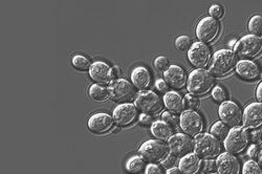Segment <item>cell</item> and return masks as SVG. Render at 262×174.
Here are the masks:
<instances>
[{
    "instance_id": "1",
    "label": "cell",
    "mask_w": 262,
    "mask_h": 174,
    "mask_svg": "<svg viewBox=\"0 0 262 174\" xmlns=\"http://www.w3.org/2000/svg\"><path fill=\"white\" fill-rule=\"evenodd\" d=\"M215 85V80L210 71L198 69L191 72L187 81V90L189 94L201 97L210 93Z\"/></svg>"
},
{
    "instance_id": "2",
    "label": "cell",
    "mask_w": 262,
    "mask_h": 174,
    "mask_svg": "<svg viewBox=\"0 0 262 174\" xmlns=\"http://www.w3.org/2000/svg\"><path fill=\"white\" fill-rule=\"evenodd\" d=\"M237 55L232 50L217 51L212 58L210 73L216 77L229 75L237 67Z\"/></svg>"
},
{
    "instance_id": "3",
    "label": "cell",
    "mask_w": 262,
    "mask_h": 174,
    "mask_svg": "<svg viewBox=\"0 0 262 174\" xmlns=\"http://www.w3.org/2000/svg\"><path fill=\"white\" fill-rule=\"evenodd\" d=\"M222 143L211 134H202L195 138L194 154L202 160H214L222 155Z\"/></svg>"
},
{
    "instance_id": "4",
    "label": "cell",
    "mask_w": 262,
    "mask_h": 174,
    "mask_svg": "<svg viewBox=\"0 0 262 174\" xmlns=\"http://www.w3.org/2000/svg\"><path fill=\"white\" fill-rule=\"evenodd\" d=\"M169 152L168 145L160 140H148L139 149L140 157L149 164L163 163L169 156Z\"/></svg>"
},
{
    "instance_id": "5",
    "label": "cell",
    "mask_w": 262,
    "mask_h": 174,
    "mask_svg": "<svg viewBox=\"0 0 262 174\" xmlns=\"http://www.w3.org/2000/svg\"><path fill=\"white\" fill-rule=\"evenodd\" d=\"M235 54L244 60L253 59L262 53V38L255 35H246L238 40L234 48Z\"/></svg>"
},
{
    "instance_id": "6",
    "label": "cell",
    "mask_w": 262,
    "mask_h": 174,
    "mask_svg": "<svg viewBox=\"0 0 262 174\" xmlns=\"http://www.w3.org/2000/svg\"><path fill=\"white\" fill-rule=\"evenodd\" d=\"M108 93L114 101L119 103H129L136 100V90L133 83L126 79H116L108 85Z\"/></svg>"
},
{
    "instance_id": "7",
    "label": "cell",
    "mask_w": 262,
    "mask_h": 174,
    "mask_svg": "<svg viewBox=\"0 0 262 174\" xmlns=\"http://www.w3.org/2000/svg\"><path fill=\"white\" fill-rule=\"evenodd\" d=\"M135 105L145 115H156L162 111L163 101L155 92L142 91L137 95Z\"/></svg>"
},
{
    "instance_id": "8",
    "label": "cell",
    "mask_w": 262,
    "mask_h": 174,
    "mask_svg": "<svg viewBox=\"0 0 262 174\" xmlns=\"http://www.w3.org/2000/svg\"><path fill=\"white\" fill-rule=\"evenodd\" d=\"M249 142L248 130L244 127H234L229 132V135L224 143L227 152L232 155H237L247 148Z\"/></svg>"
},
{
    "instance_id": "9",
    "label": "cell",
    "mask_w": 262,
    "mask_h": 174,
    "mask_svg": "<svg viewBox=\"0 0 262 174\" xmlns=\"http://www.w3.org/2000/svg\"><path fill=\"white\" fill-rule=\"evenodd\" d=\"M180 125L185 135L196 138L204 132V120L196 112L185 111L180 117Z\"/></svg>"
},
{
    "instance_id": "10",
    "label": "cell",
    "mask_w": 262,
    "mask_h": 174,
    "mask_svg": "<svg viewBox=\"0 0 262 174\" xmlns=\"http://www.w3.org/2000/svg\"><path fill=\"white\" fill-rule=\"evenodd\" d=\"M170 154L177 158H183L194 151L195 142L185 134H177L168 140Z\"/></svg>"
},
{
    "instance_id": "11",
    "label": "cell",
    "mask_w": 262,
    "mask_h": 174,
    "mask_svg": "<svg viewBox=\"0 0 262 174\" xmlns=\"http://www.w3.org/2000/svg\"><path fill=\"white\" fill-rule=\"evenodd\" d=\"M221 121L229 127H238V125L243 122L244 114L239 105L233 101H226L221 104L218 110Z\"/></svg>"
},
{
    "instance_id": "12",
    "label": "cell",
    "mask_w": 262,
    "mask_h": 174,
    "mask_svg": "<svg viewBox=\"0 0 262 174\" xmlns=\"http://www.w3.org/2000/svg\"><path fill=\"white\" fill-rule=\"evenodd\" d=\"M221 31V25L218 21L211 16L201 19L196 27V36L199 40L204 43H210L214 41Z\"/></svg>"
},
{
    "instance_id": "13",
    "label": "cell",
    "mask_w": 262,
    "mask_h": 174,
    "mask_svg": "<svg viewBox=\"0 0 262 174\" xmlns=\"http://www.w3.org/2000/svg\"><path fill=\"white\" fill-rule=\"evenodd\" d=\"M188 59L193 67L205 69L211 60V51L204 42H194L188 51Z\"/></svg>"
},
{
    "instance_id": "14",
    "label": "cell",
    "mask_w": 262,
    "mask_h": 174,
    "mask_svg": "<svg viewBox=\"0 0 262 174\" xmlns=\"http://www.w3.org/2000/svg\"><path fill=\"white\" fill-rule=\"evenodd\" d=\"M90 76L95 82H97V84L100 85H109L115 80L113 68L109 67L104 61H96L92 63Z\"/></svg>"
},
{
    "instance_id": "15",
    "label": "cell",
    "mask_w": 262,
    "mask_h": 174,
    "mask_svg": "<svg viewBox=\"0 0 262 174\" xmlns=\"http://www.w3.org/2000/svg\"><path fill=\"white\" fill-rule=\"evenodd\" d=\"M138 117V108L135 104L131 103H123L116 107L114 111V121L115 123L122 127V126H128L131 123H134L135 120Z\"/></svg>"
},
{
    "instance_id": "16",
    "label": "cell",
    "mask_w": 262,
    "mask_h": 174,
    "mask_svg": "<svg viewBox=\"0 0 262 174\" xmlns=\"http://www.w3.org/2000/svg\"><path fill=\"white\" fill-rule=\"evenodd\" d=\"M243 123L246 129H257L262 125V103L254 102L246 107Z\"/></svg>"
},
{
    "instance_id": "17",
    "label": "cell",
    "mask_w": 262,
    "mask_h": 174,
    "mask_svg": "<svg viewBox=\"0 0 262 174\" xmlns=\"http://www.w3.org/2000/svg\"><path fill=\"white\" fill-rule=\"evenodd\" d=\"M114 122L115 121L112 116L105 113H98L90 118L87 126L92 133L96 135H103L114 127Z\"/></svg>"
},
{
    "instance_id": "18",
    "label": "cell",
    "mask_w": 262,
    "mask_h": 174,
    "mask_svg": "<svg viewBox=\"0 0 262 174\" xmlns=\"http://www.w3.org/2000/svg\"><path fill=\"white\" fill-rule=\"evenodd\" d=\"M164 80L172 89L181 90L187 84V75L182 67L173 64L164 73Z\"/></svg>"
},
{
    "instance_id": "19",
    "label": "cell",
    "mask_w": 262,
    "mask_h": 174,
    "mask_svg": "<svg viewBox=\"0 0 262 174\" xmlns=\"http://www.w3.org/2000/svg\"><path fill=\"white\" fill-rule=\"evenodd\" d=\"M216 168L218 174H239L240 163L234 155L225 152L217 158Z\"/></svg>"
},
{
    "instance_id": "20",
    "label": "cell",
    "mask_w": 262,
    "mask_h": 174,
    "mask_svg": "<svg viewBox=\"0 0 262 174\" xmlns=\"http://www.w3.org/2000/svg\"><path fill=\"white\" fill-rule=\"evenodd\" d=\"M236 72L240 78L246 81H254L260 76L259 67L251 60L239 61L237 63Z\"/></svg>"
},
{
    "instance_id": "21",
    "label": "cell",
    "mask_w": 262,
    "mask_h": 174,
    "mask_svg": "<svg viewBox=\"0 0 262 174\" xmlns=\"http://www.w3.org/2000/svg\"><path fill=\"white\" fill-rule=\"evenodd\" d=\"M163 101L168 112L173 114H183L186 108L185 99L177 92L166 93Z\"/></svg>"
},
{
    "instance_id": "22",
    "label": "cell",
    "mask_w": 262,
    "mask_h": 174,
    "mask_svg": "<svg viewBox=\"0 0 262 174\" xmlns=\"http://www.w3.org/2000/svg\"><path fill=\"white\" fill-rule=\"evenodd\" d=\"M203 165L202 159L195 154H190L183 157L179 163V168L183 174H196L199 173Z\"/></svg>"
},
{
    "instance_id": "23",
    "label": "cell",
    "mask_w": 262,
    "mask_h": 174,
    "mask_svg": "<svg viewBox=\"0 0 262 174\" xmlns=\"http://www.w3.org/2000/svg\"><path fill=\"white\" fill-rule=\"evenodd\" d=\"M131 82L136 89L145 91L151 83V75L147 68L137 67L131 73Z\"/></svg>"
},
{
    "instance_id": "24",
    "label": "cell",
    "mask_w": 262,
    "mask_h": 174,
    "mask_svg": "<svg viewBox=\"0 0 262 174\" xmlns=\"http://www.w3.org/2000/svg\"><path fill=\"white\" fill-rule=\"evenodd\" d=\"M151 134L160 141H168L173 136V129L164 121H156L151 125Z\"/></svg>"
},
{
    "instance_id": "25",
    "label": "cell",
    "mask_w": 262,
    "mask_h": 174,
    "mask_svg": "<svg viewBox=\"0 0 262 174\" xmlns=\"http://www.w3.org/2000/svg\"><path fill=\"white\" fill-rule=\"evenodd\" d=\"M89 94H90L91 99H93L96 102H104L109 97L108 89H106L104 85H100L97 83L91 85L90 90H89Z\"/></svg>"
},
{
    "instance_id": "26",
    "label": "cell",
    "mask_w": 262,
    "mask_h": 174,
    "mask_svg": "<svg viewBox=\"0 0 262 174\" xmlns=\"http://www.w3.org/2000/svg\"><path fill=\"white\" fill-rule=\"evenodd\" d=\"M145 168V161L140 156L131 157L126 163V170L130 174H140Z\"/></svg>"
},
{
    "instance_id": "27",
    "label": "cell",
    "mask_w": 262,
    "mask_h": 174,
    "mask_svg": "<svg viewBox=\"0 0 262 174\" xmlns=\"http://www.w3.org/2000/svg\"><path fill=\"white\" fill-rule=\"evenodd\" d=\"M229 126H227L225 123H223L222 121H217L215 122L212 127L210 128V134L216 138L217 140L220 141H225L226 138L229 135Z\"/></svg>"
},
{
    "instance_id": "28",
    "label": "cell",
    "mask_w": 262,
    "mask_h": 174,
    "mask_svg": "<svg viewBox=\"0 0 262 174\" xmlns=\"http://www.w3.org/2000/svg\"><path fill=\"white\" fill-rule=\"evenodd\" d=\"M250 33L255 36H262V15H254L249 20L248 25Z\"/></svg>"
},
{
    "instance_id": "29",
    "label": "cell",
    "mask_w": 262,
    "mask_h": 174,
    "mask_svg": "<svg viewBox=\"0 0 262 174\" xmlns=\"http://www.w3.org/2000/svg\"><path fill=\"white\" fill-rule=\"evenodd\" d=\"M73 65L74 67L79 70V71H82V72H85V71H90L92 64H91V61L90 59L83 56V55H76L73 57Z\"/></svg>"
},
{
    "instance_id": "30",
    "label": "cell",
    "mask_w": 262,
    "mask_h": 174,
    "mask_svg": "<svg viewBox=\"0 0 262 174\" xmlns=\"http://www.w3.org/2000/svg\"><path fill=\"white\" fill-rule=\"evenodd\" d=\"M174 45H176V48L179 50V51H182V52H185V51H189L190 48L192 47V41H191V38L189 36H186V35H183V36H180L176 39V41H174Z\"/></svg>"
},
{
    "instance_id": "31",
    "label": "cell",
    "mask_w": 262,
    "mask_h": 174,
    "mask_svg": "<svg viewBox=\"0 0 262 174\" xmlns=\"http://www.w3.org/2000/svg\"><path fill=\"white\" fill-rule=\"evenodd\" d=\"M212 97L216 102L223 104L228 100V93L223 86L217 85L212 90Z\"/></svg>"
},
{
    "instance_id": "32",
    "label": "cell",
    "mask_w": 262,
    "mask_h": 174,
    "mask_svg": "<svg viewBox=\"0 0 262 174\" xmlns=\"http://www.w3.org/2000/svg\"><path fill=\"white\" fill-rule=\"evenodd\" d=\"M243 174H262L261 166L254 160H250L245 163L243 168Z\"/></svg>"
},
{
    "instance_id": "33",
    "label": "cell",
    "mask_w": 262,
    "mask_h": 174,
    "mask_svg": "<svg viewBox=\"0 0 262 174\" xmlns=\"http://www.w3.org/2000/svg\"><path fill=\"white\" fill-rule=\"evenodd\" d=\"M185 105H186L187 111L196 112L201 107V102L195 96L188 94L185 96Z\"/></svg>"
},
{
    "instance_id": "34",
    "label": "cell",
    "mask_w": 262,
    "mask_h": 174,
    "mask_svg": "<svg viewBox=\"0 0 262 174\" xmlns=\"http://www.w3.org/2000/svg\"><path fill=\"white\" fill-rule=\"evenodd\" d=\"M155 68L157 71L159 72H166L169 67H170V61L167 57L165 56H159L156 60H155Z\"/></svg>"
},
{
    "instance_id": "35",
    "label": "cell",
    "mask_w": 262,
    "mask_h": 174,
    "mask_svg": "<svg viewBox=\"0 0 262 174\" xmlns=\"http://www.w3.org/2000/svg\"><path fill=\"white\" fill-rule=\"evenodd\" d=\"M162 121H164L170 126L179 125V117H177L176 114L170 113V112H165L162 114Z\"/></svg>"
},
{
    "instance_id": "36",
    "label": "cell",
    "mask_w": 262,
    "mask_h": 174,
    "mask_svg": "<svg viewBox=\"0 0 262 174\" xmlns=\"http://www.w3.org/2000/svg\"><path fill=\"white\" fill-rule=\"evenodd\" d=\"M249 141L252 142L254 145L262 143V133L257 129H247Z\"/></svg>"
},
{
    "instance_id": "37",
    "label": "cell",
    "mask_w": 262,
    "mask_h": 174,
    "mask_svg": "<svg viewBox=\"0 0 262 174\" xmlns=\"http://www.w3.org/2000/svg\"><path fill=\"white\" fill-rule=\"evenodd\" d=\"M209 13H210V16L214 19H221L224 17L225 15V9L220 6V5H213L211 6L210 10H209Z\"/></svg>"
},
{
    "instance_id": "38",
    "label": "cell",
    "mask_w": 262,
    "mask_h": 174,
    "mask_svg": "<svg viewBox=\"0 0 262 174\" xmlns=\"http://www.w3.org/2000/svg\"><path fill=\"white\" fill-rule=\"evenodd\" d=\"M145 174H164V171L162 167L157 164H149L145 168Z\"/></svg>"
},
{
    "instance_id": "39",
    "label": "cell",
    "mask_w": 262,
    "mask_h": 174,
    "mask_svg": "<svg viewBox=\"0 0 262 174\" xmlns=\"http://www.w3.org/2000/svg\"><path fill=\"white\" fill-rule=\"evenodd\" d=\"M177 162H178L177 157H174V156H172V155L170 154V155L163 161L162 165H163V167L170 169V168H173L174 166H176Z\"/></svg>"
},
{
    "instance_id": "40",
    "label": "cell",
    "mask_w": 262,
    "mask_h": 174,
    "mask_svg": "<svg viewBox=\"0 0 262 174\" xmlns=\"http://www.w3.org/2000/svg\"><path fill=\"white\" fill-rule=\"evenodd\" d=\"M204 171L206 172H209V173H213V171L217 168H216V161L214 160H206L204 162Z\"/></svg>"
},
{
    "instance_id": "41",
    "label": "cell",
    "mask_w": 262,
    "mask_h": 174,
    "mask_svg": "<svg viewBox=\"0 0 262 174\" xmlns=\"http://www.w3.org/2000/svg\"><path fill=\"white\" fill-rule=\"evenodd\" d=\"M156 87H157V90H158L159 92H162V93H166V92H167V93H168L170 86L167 84V82H166L165 80L160 79V80L157 81Z\"/></svg>"
},
{
    "instance_id": "42",
    "label": "cell",
    "mask_w": 262,
    "mask_h": 174,
    "mask_svg": "<svg viewBox=\"0 0 262 174\" xmlns=\"http://www.w3.org/2000/svg\"><path fill=\"white\" fill-rule=\"evenodd\" d=\"M140 123L142 125H145V126L152 125V124H154V120H152V117L150 115L143 114V115L140 116Z\"/></svg>"
},
{
    "instance_id": "43",
    "label": "cell",
    "mask_w": 262,
    "mask_h": 174,
    "mask_svg": "<svg viewBox=\"0 0 262 174\" xmlns=\"http://www.w3.org/2000/svg\"><path fill=\"white\" fill-rule=\"evenodd\" d=\"M258 155H259V149L256 145H252L249 150H248V156L251 158V159H256L258 158Z\"/></svg>"
},
{
    "instance_id": "44",
    "label": "cell",
    "mask_w": 262,
    "mask_h": 174,
    "mask_svg": "<svg viewBox=\"0 0 262 174\" xmlns=\"http://www.w3.org/2000/svg\"><path fill=\"white\" fill-rule=\"evenodd\" d=\"M256 99L259 103H262V81L258 84L256 90Z\"/></svg>"
},
{
    "instance_id": "45",
    "label": "cell",
    "mask_w": 262,
    "mask_h": 174,
    "mask_svg": "<svg viewBox=\"0 0 262 174\" xmlns=\"http://www.w3.org/2000/svg\"><path fill=\"white\" fill-rule=\"evenodd\" d=\"M166 174H183L181 169L178 168V167H173V168H170V169H167L166 171Z\"/></svg>"
},
{
    "instance_id": "46",
    "label": "cell",
    "mask_w": 262,
    "mask_h": 174,
    "mask_svg": "<svg viewBox=\"0 0 262 174\" xmlns=\"http://www.w3.org/2000/svg\"><path fill=\"white\" fill-rule=\"evenodd\" d=\"M113 72H114V76H115V78H118V79H120L119 77H121V75H122V71H121V69L119 68V67H114L113 68Z\"/></svg>"
},
{
    "instance_id": "47",
    "label": "cell",
    "mask_w": 262,
    "mask_h": 174,
    "mask_svg": "<svg viewBox=\"0 0 262 174\" xmlns=\"http://www.w3.org/2000/svg\"><path fill=\"white\" fill-rule=\"evenodd\" d=\"M258 164L262 167V149L259 151V155H258Z\"/></svg>"
},
{
    "instance_id": "48",
    "label": "cell",
    "mask_w": 262,
    "mask_h": 174,
    "mask_svg": "<svg viewBox=\"0 0 262 174\" xmlns=\"http://www.w3.org/2000/svg\"><path fill=\"white\" fill-rule=\"evenodd\" d=\"M113 132H114V134H120V132H121V127H120V126L113 127Z\"/></svg>"
},
{
    "instance_id": "49",
    "label": "cell",
    "mask_w": 262,
    "mask_h": 174,
    "mask_svg": "<svg viewBox=\"0 0 262 174\" xmlns=\"http://www.w3.org/2000/svg\"><path fill=\"white\" fill-rule=\"evenodd\" d=\"M207 174H217V173H214V172H213V173H207Z\"/></svg>"
}]
</instances>
